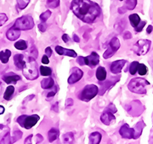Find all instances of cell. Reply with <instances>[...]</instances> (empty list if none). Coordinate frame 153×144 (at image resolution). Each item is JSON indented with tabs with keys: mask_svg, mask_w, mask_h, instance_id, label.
Returning <instances> with one entry per match:
<instances>
[{
	"mask_svg": "<svg viewBox=\"0 0 153 144\" xmlns=\"http://www.w3.org/2000/svg\"><path fill=\"white\" fill-rule=\"evenodd\" d=\"M71 71V74L68 80V84H73L79 81L84 75V72L80 68H76V67L72 68Z\"/></svg>",
	"mask_w": 153,
	"mask_h": 144,
	"instance_id": "9",
	"label": "cell"
},
{
	"mask_svg": "<svg viewBox=\"0 0 153 144\" xmlns=\"http://www.w3.org/2000/svg\"><path fill=\"white\" fill-rule=\"evenodd\" d=\"M21 30L18 29V28H15V27H11L9 30H8L7 33H6V37L10 41H16L20 36L21 34Z\"/></svg>",
	"mask_w": 153,
	"mask_h": 144,
	"instance_id": "15",
	"label": "cell"
},
{
	"mask_svg": "<svg viewBox=\"0 0 153 144\" xmlns=\"http://www.w3.org/2000/svg\"><path fill=\"white\" fill-rule=\"evenodd\" d=\"M33 136L30 135L28 137H26V139L25 140V143H31V138Z\"/></svg>",
	"mask_w": 153,
	"mask_h": 144,
	"instance_id": "52",
	"label": "cell"
},
{
	"mask_svg": "<svg viewBox=\"0 0 153 144\" xmlns=\"http://www.w3.org/2000/svg\"><path fill=\"white\" fill-rule=\"evenodd\" d=\"M38 29L39 31H41L42 32H45L47 29V25L45 24V22H42L41 24L38 25Z\"/></svg>",
	"mask_w": 153,
	"mask_h": 144,
	"instance_id": "42",
	"label": "cell"
},
{
	"mask_svg": "<svg viewBox=\"0 0 153 144\" xmlns=\"http://www.w3.org/2000/svg\"><path fill=\"white\" fill-rule=\"evenodd\" d=\"M2 79H3V81L5 83L9 84L12 83L16 84L18 81L21 80V78H20V76H19V75H16V74L9 73L4 75V76L2 77Z\"/></svg>",
	"mask_w": 153,
	"mask_h": 144,
	"instance_id": "16",
	"label": "cell"
},
{
	"mask_svg": "<svg viewBox=\"0 0 153 144\" xmlns=\"http://www.w3.org/2000/svg\"><path fill=\"white\" fill-rule=\"evenodd\" d=\"M98 93H99V90H98V87L96 85H86L84 88L80 92V94H79V98L81 101L88 102L91 100H92L94 97H95Z\"/></svg>",
	"mask_w": 153,
	"mask_h": 144,
	"instance_id": "6",
	"label": "cell"
},
{
	"mask_svg": "<svg viewBox=\"0 0 153 144\" xmlns=\"http://www.w3.org/2000/svg\"><path fill=\"white\" fill-rule=\"evenodd\" d=\"M43 137H42L41 134H37L36 136H35V140H36V143H42V141H43Z\"/></svg>",
	"mask_w": 153,
	"mask_h": 144,
	"instance_id": "47",
	"label": "cell"
},
{
	"mask_svg": "<svg viewBox=\"0 0 153 144\" xmlns=\"http://www.w3.org/2000/svg\"><path fill=\"white\" fill-rule=\"evenodd\" d=\"M147 71H148V68H147V67L144 64H139V67H138V73H139V75H141V76L146 75L147 74Z\"/></svg>",
	"mask_w": 153,
	"mask_h": 144,
	"instance_id": "33",
	"label": "cell"
},
{
	"mask_svg": "<svg viewBox=\"0 0 153 144\" xmlns=\"http://www.w3.org/2000/svg\"><path fill=\"white\" fill-rule=\"evenodd\" d=\"M106 110L109 111H110V112H112V113H117V108H116V106H115L114 104H110L109 105L107 106V107H106Z\"/></svg>",
	"mask_w": 153,
	"mask_h": 144,
	"instance_id": "41",
	"label": "cell"
},
{
	"mask_svg": "<svg viewBox=\"0 0 153 144\" xmlns=\"http://www.w3.org/2000/svg\"><path fill=\"white\" fill-rule=\"evenodd\" d=\"M35 22L33 18L31 16H23L16 20L13 27L19 30H31L34 28Z\"/></svg>",
	"mask_w": 153,
	"mask_h": 144,
	"instance_id": "4",
	"label": "cell"
},
{
	"mask_svg": "<svg viewBox=\"0 0 153 144\" xmlns=\"http://www.w3.org/2000/svg\"><path fill=\"white\" fill-rule=\"evenodd\" d=\"M40 73L42 76H50L52 73V70L51 68L45 66H41L40 67Z\"/></svg>",
	"mask_w": 153,
	"mask_h": 144,
	"instance_id": "31",
	"label": "cell"
},
{
	"mask_svg": "<svg viewBox=\"0 0 153 144\" xmlns=\"http://www.w3.org/2000/svg\"><path fill=\"white\" fill-rule=\"evenodd\" d=\"M73 39H74V41L75 42H77V43H79V42H80V38H79V37L77 36L76 35H74Z\"/></svg>",
	"mask_w": 153,
	"mask_h": 144,
	"instance_id": "54",
	"label": "cell"
},
{
	"mask_svg": "<svg viewBox=\"0 0 153 144\" xmlns=\"http://www.w3.org/2000/svg\"><path fill=\"white\" fill-rule=\"evenodd\" d=\"M51 16V12L50 10H47L45 12H43L42 14H41L40 16V20L42 22H45L48 19L50 18V16Z\"/></svg>",
	"mask_w": 153,
	"mask_h": 144,
	"instance_id": "35",
	"label": "cell"
},
{
	"mask_svg": "<svg viewBox=\"0 0 153 144\" xmlns=\"http://www.w3.org/2000/svg\"><path fill=\"white\" fill-rule=\"evenodd\" d=\"M15 47L16 48H17L18 50H25V49L28 48V45H27L26 42L25 40H20V41H18L15 43Z\"/></svg>",
	"mask_w": 153,
	"mask_h": 144,
	"instance_id": "29",
	"label": "cell"
},
{
	"mask_svg": "<svg viewBox=\"0 0 153 144\" xmlns=\"http://www.w3.org/2000/svg\"><path fill=\"white\" fill-rule=\"evenodd\" d=\"M116 82L117 81L113 82V81H108L104 82V83L100 84L101 87H102V88H101L102 91H100V92L99 93L100 95H103V94L106 92V90H108V89H110V87H113V85H114Z\"/></svg>",
	"mask_w": 153,
	"mask_h": 144,
	"instance_id": "26",
	"label": "cell"
},
{
	"mask_svg": "<svg viewBox=\"0 0 153 144\" xmlns=\"http://www.w3.org/2000/svg\"><path fill=\"white\" fill-rule=\"evenodd\" d=\"M102 139V135L98 132H94L89 136V140L92 144H99Z\"/></svg>",
	"mask_w": 153,
	"mask_h": 144,
	"instance_id": "20",
	"label": "cell"
},
{
	"mask_svg": "<svg viewBox=\"0 0 153 144\" xmlns=\"http://www.w3.org/2000/svg\"><path fill=\"white\" fill-rule=\"evenodd\" d=\"M73 104L74 101L71 98H68V99H67L66 101H65V106H66V107H71Z\"/></svg>",
	"mask_w": 153,
	"mask_h": 144,
	"instance_id": "44",
	"label": "cell"
},
{
	"mask_svg": "<svg viewBox=\"0 0 153 144\" xmlns=\"http://www.w3.org/2000/svg\"><path fill=\"white\" fill-rule=\"evenodd\" d=\"M39 119H40V116L37 114H33L31 116L22 115L18 117L16 121L22 127H24L26 130H30L38 123Z\"/></svg>",
	"mask_w": 153,
	"mask_h": 144,
	"instance_id": "5",
	"label": "cell"
},
{
	"mask_svg": "<svg viewBox=\"0 0 153 144\" xmlns=\"http://www.w3.org/2000/svg\"><path fill=\"white\" fill-rule=\"evenodd\" d=\"M49 57H48L46 54H45V55L42 57V62L44 64H49V59H48Z\"/></svg>",
	"mask_w": 153,
	"mask_h": 144,
	"instance_id": "48",
	"label": "cell"
},
{
	"mask_svg": "<svg viewBox=\"0 0 153 144\" xmlns=\"http://www.w3.org/2000/svg\"><path fill=\"white\" fill-rule=\"evenodd\" d=\"M4 112H5V108H4V107H2L0 105V115L2 114Z\"/></svg>",
	"mask_w": 153,
	"mask_h": 144,
	"instance_id": "56",
	"label": "cell"
},
{
	"mask_svg": "<svg viewBox=\"0 0 153 144\" xmlns=\"http://www.w3.org/2000/svg\"><path fill=\"white\" fill-rule=\"evenodd\" d=\"M8 20L7 16L4 13H0V26L3 25Z\"/></svg>",
	"mask_w": 153,
	"mask_h": 144,
	"instance_id": "38",
	"label": "cell"
},
{
	"mask_svg": "<svg viewBox=\"0 0 153 144\" xmlns=\"http://www.w3.org/2000/svg\"><path fill=\"white\" fill-rule=\"evenodd\" d=\"M15 92V87L12 85H9V87L6 88L5 93H4V99L6 100V101H9L12 97V94H14Z\"/></svg>",
	"mask_w": 153,
	"mask_h": 144,
	"instance_id": "27",
	"label": "cell"
},
{
	"mask_svg": "<svg viewBox=\"0 0 153 144\" xmlns=\"http://www.w3.org/2000/svg\"><path fill=\"white\" fill-rule=\"evenodd\" d=\"M55 51L57 54H60V55H66L72 57H76V56H77L75 51L71 50V49L64 48L63 47L58 46V45L55 47Z\"/></svg>",
	"mask_w": 153,
	"mask_h": 144,
	"instance_id": "14",
	"label": "cell"
},
{
	"mask_svg": "<svg viewBox=\"0 0 153 144\" xmlns=\"http://www.w3.org/2000/svg\"><path fill=\"white\" fill-rule=\"evenodd\" d=\"M150 84L148 81L142 78H133L129 81L128 88L130 91L138 94H146L147 92L146 87Z\"/></svg>",
	"mask_w": 153,
	"mask_h": 144,
	"instance_id": "3",
	"label": "cell"
},
{
	"mask_svg": "<svg viewBox=\"0 0 153 144\" xmlns=\"http://www.w3.org/2000/svg\"><path fill=\"white\" fill-rule=\"evenodd\" d=\"M52 50L51 48V47H48L47 48L45 49V54L48 56V57H50L52 55Z\"/></svg>",
	"mask_w": 153,
	"mask_h": 144,
	"instance_id": "49",
	"label": "cell"
},
{
	"mask_svg": "<svg viewBox=\"0 0 153 144\" xmlns=\"http://www.w3.org/2000/svg\"><path fill=\"white\" fill-rule=\"evenodd\" d=\"M126 64V60H117V61H113L112 63L111 66H110L111 72L113 74L120 73Z\"/></svg>",
	"mask_w": 153,
	"mask_h": 144,
	"instance_id": "13",
	"label": "cell"
},
{
	"mask_svg": "<svg viewBox=\"0 0 153 144\" xmlns=\"http://www.w3.org/2000/svg\"><path fill=\"white\" fill-rule=\"evenodd\" d=\"M76 62L78 63L80 65H81V66L84 65V64H85V63H84V57L79 56V57H77V59H76Z\"/></svg>",
	"mask_w": 153,
	"mask_h": 144,
	"instance_id": "46",
	"label": "cell"
},
{
	"mask_svg": "<svg viewBox=\"0 0 153 144\" xmlns=\"http://www.w3.org/2000/svg\"><path fill=\"white\" fill-rule=\"evenodd\" d=\"M145 127H146V124H145V123L143 120H140V121L138 122V123H136L135 127H134V130H135L134 140L137 139V138H139V137L141 136L142 133H143V130Z\"/></svg>",
	"mask_w": 153,
	"mask_h": 144,
	"instance_id": "17",
	"label": "cell"
},
{
	"mask_svg": "<svg viewBox=\"0 0 153 144\" xmlns=\"http://www.w3.org/2000/svg\"><path fill=\"white\" fill-rule=\"evenodd\" d=\"M22 73L28 80H36L38 78L39 73L35 58L28 57V61H25V64L22 68Z\"/></svg>",
	"mask_w": 153,
	"mask_h": 144,
	"instance_id": "2",
	"label": "cell"
},
{
	"mask_svg": "<svg viewBox=\"0 0 153 144\" xmlns=\"http://www.w3.org/2000/svg\"><path fill=\"white\" fill-rule=\"evenodd\" d=\"M51 110L54 111V112H58V102H56L55 104H53L51 106Z\"/></svg>",
	"mask_w": 153,
	"mask_h": 144,
	"instance_id": "50",
	"label": "cell"
},
{
	"mask_svg": "<svg viewBox=\"0 0 153 144\" xmlns=\"http://www.w3.org/2000/svg\"><path fill=\"white\" fill-rule=\"evenodd\" d=\"M100 120L101 122L106 126L110 125L113 122L116 120V117L113 115V113L110 112V111L106 110L104 113L101 115L100 116Z\"/></svg>",
	"mask_w": 153,
	"mask_h": 144,
	"instance_id": "12",
	"label": "cell"
},
{
	"mask_svg": "<svg viewBox=\"0 0 153 144\" xmlns=\"http://www.w3.org/2000/svg\"><path fill=\"white\" fill-rule=\"evenodd\" d=\"M48 140L50 143L54 142V140L58 138L59 137V130L56 128H52L51 129L48 131Z\"/></svg>",
	"mask_w": 153,
	"mask_h": 144,
	"instance_id": "22",
	"label": "cell"
},
{
	"mask_svg": "<svg viewBox=\"0 0 153 144\" xmlns=\"http://www.w3.org/2000/svg\"><path fill=\"white\" fill-rule=\"evenodd\" d=\"M22 137V132H21L20 130H16L15 131L14 134H13V137H12V143H15L16 141H18L19 140H20Z\"/></svg>",
	"mask_w": 153,
	"mask_h": 144,
	"instance_id": "36",
	"label": "cell"
},
{
	"mask_svg": "<svg viewBox=\"0 0 153 144\" xmlns=\"http://www.w3.org/2000/svg\"><path fill=\"white\" fill-rule=\"evenodd\" d=\"M30 0H17V5L18 7L20 9H24L28 6V5L29 4Z\"/></svg>",
	"mask_w": 153,
	"mask_h": 144,
	"instance_id": "34",
	"label": "cell"
},
{
	"mask_svg": "<svg viewBox=\"0 0 153 144\" xmlns=\"http://www.w3.org/2000/svg\"><path fill=\"white\" fill-rule=\"evenodd\" d=\"M54 84V81L52 78H45L41 82V86L43 89H51L52 88Z\"/></svg>",
	"mask_w": 153,
	"mask_h": 144,
	"instance_id": "19",
	"label": "cell"
},
{
	"mask_svg": "<svg viewBox=\"0 0 153 144\" xmlns=\"http://www.w3.org/2000/svg\"><path fill=\"white\" fill-rule=\"evenodd\" d=\"M11 54H12V53L9 49H5V51H2L0 52V60H1L2 63H3V64L8 63Z\"/></svg>",
	"mask_w": 153,
	"mask_h": 144,
	"instance_id": "23",
	"label": "cell"
},
{
	"mask_svg": "<svg viewBox=\"0 0 153 144\" xmlns=\"http://www.w3.org/2000/svg\"><path fill=\"white\" fill-rule=\"evenodd\" d=\"M2 84H1V82H0V93H1V91H2Z\"/></svg>",
	"mask_w": 153,
	"mask_h": 144,
	"instance_id": "57",
	"label": "cell"
},
{
	"mask_svg": "<svg viewBox=\"0 0 153 144\" xmlns=\"http://www.w3.org/2000/svg\"><path fill=\"white\" fill-rule=\"evenodd\" d=\"M139 63L138 61H132L129 66V73L132 75H136V72L138 71V67H139Z\"/></svg>",
	"mask_w": 153,
	"mask_h": 144,
	"instance_id": "30",
	"label": "cell"
},
{
	"mask_svg": "<svg viewBox=\"0 0 153 144\" xmlns=\"http://www.w3.org/2000/svg\"><path fill=\"white\" fill-rule=\"evenodd\" d=\"M71 9L79 19L88 24L94 22L101 12L100 5L91 0H73Z\"/></svg>",
	"mask_w": 153,
	"mask_h": 144,
	"instance_id": "1",
	"label": "cell"
},
{
	"mask_svg": "<svg viewBox=\"0 0 153 144\" xmlns=\"http://www.w3.org/2000/svg\"><path fill=\"white\" fill-rule=\"evenodd\" d=\"M120 1H123V0H120Z\"/></svg>",
	"mask_w": 153,
	"mask_h": 144,
	"instance_id": "58",
	"label": "cell"
},
{
	"mask_svg": "<svg viewBox=\"0 0 153 144\" xmlns=\"http://www.w3.org/2000/svg\"><path fill=\"white\" fill-rule=\"evenodd\" d=\"M60 5V0H47V6L51 9H55Z\"/></svg>",
	"mask_w": 153,
	"mask_h": 144,
	"instance_id": "32",
	"label": "cell"
},
{
	"mask_svg": "<svg viewBox=\"0 0 153 144\" xmlns=\"http://www.w3.org/2000/svg\"><path fill=\"white\" fill-rule=\"evenodd\" d=\"M123 38L126 39V40H127V39H130V38H132V34H131L129 31H126L123 33Z\"/></svg>",
	"mask_w": 153,
	"mask_h": 144,
	"instance_id": "45",
	"label": "cell"
},
{
	"mask_svg": "<svg viewBox=\"0 0 153 144\" xmlns=\"http://www.w3.org/2000/svg\"><path fill=\"white\" fill-rule=\"evenodd\" d=\"M129 21H130L131 25L133 27V28H136L137 27L138 25L141 22V19H140V17L139 16L138 14H132L129 16Z\"/></svg>",
	"mask_w": 153,
	"mask_h": 144,
	"instance_id": "25",
	"label": "cell"
},
{
	"mask_svg": "<svg viewBox=\"0 0 153 144\" xmlns=\"http://www.w3.org/2000/svg\"><path fill=\"white\" fill-rule=\"evenodd\" d=\"M62 39L65 43H68L70 41V37L68 36V35H67V34H64V35H62Z\"/></svg>",
	"mask_w": 153,
	"mask_h": 144,
	"instance_id": "51",
	"label": "cell"
},
{
	"mask_svg": "<svg viewBox=\"0 0 153 144\" xmlns=\"http://www.w3.org/2000/svg\"><path fill=\"white\" fill-rule=\"evenodd\" d=\"M152 29H153L152 26L149 25L148 27V28H147V29H146V32H147V33H148V34H150L152 32Z\"/></svg>",
	"mask_w": 153,
	"mask_h": 144,
	"instance_id": "55",
	"label": "cell"
},
{
	"mask_svg": "<svg viewBox=\"0 0 153 144\" xmlns=\"http://www.w3.org/2000/svg\"><path fill=\"white\" fill-rule=\"evenodd\" d=\"M151 41L148 39H140L132 47V51L137 55H144L147 54L151 47Z\"/></svg>",
	"mask_w": 153,
	"mask_h": 144,
	"instance_id": "7",
	"label": "cell"
},
{
	"mask_svg": "<svg viewBox=\"0 0 153 144\" xmlns=\"http://www.w3.org/2000/svg\"><path fill=\"white\" fill-rule=\"evenodd\" d=\"M34 97H35V95H34V94H31V95H29L28 97H26V98H25V99L24 100L23 103H24V104H25V101H31V99H33Z\"/></svg>",
	"mask_w": 153,
	"mask_h": 144,
	"instance_id": "53",
	"label": "cell"
},
{
	"mask_svg": "<svg viewBox=\"0 0 153 144\" xmlns=\"http://www.w3.org/2000/svg\"><path fill=\"white\" fill-rule=\"evenodd\" d=\"M63 139H64V143H71L74 142V134L71 132L66 133L63 136Z\"/></svg>",
	"mask_w": 153,
	"mask_h": 144,
	"instance_id": "28",
	"label": "cell"
},
{
	"mask_svg": "<svg viewBox=\"0 0 153 144\" xmlns=\"http://www.w3.org/2000/svg\"><path fill=\"white\" fill-rule=\"evenodd\" d=\"M1 143H11L12 141H11V138H10V134L9 133H7L6 135L2 138V140L1 141Z\"/></svg>",
	"mask_w": 153,
	"mask_h": 144,
	"instance_id": "39",
	"label": "cell"
},
{
	"mask_svg": "<svg viewBox=\"0 0 153 144\" xmlns=\"http://www.w3.org/2000/svg\"><path fill=\"white\" fill-rule=\"evenodd\" d=\"M120 134L124 139H134L135 130H134V128H130L127 123H125L120 128Z\"/></svg>",
	"mask_w": 153,
	"mask_h": 144,
	"instance_id": "11",
	"label": "cell"
},
{
	"mask_svg": "<svg viewBox=\"0 0 153 144\" xmlns=\"http://www.w3.org/2000/svg\"><path fill=\"white\" fill-rule=\"evenodd\" d=\"M28 57H33L35 59H36L37 57H38V50H37L36 47L35 46H31V49H30L29 54H28Z\"/></svg>",
	"mask_w": 153,
	"mask_h": 144,
	"instance_id": "37",
	"label": "cell"
},
{
	"mask_svg": "<svg viewBox=\"0 0 153 144\" xmlns=\"http://www.w3.org/2000/svg\"><path fill=\"white\" fill-rule=\"evenodd\" d=\"M137 5V0H126L123 8L126 12L127 10H133Z\"/></svg>",
	"mask_w": 153,
	"mask_h": 144,
	"instance_id": "24",
	"label": "cell"
},
{
	"mask_svg": "<svg viewBox=\"0 0 153 144\" xmlns=\"http://www.w3.org/2000/svg\"><path fill=\"white\" fill-rule=\"evenodd\" d=\"M14 63L15 65L19 69L22 70L23 67L25 66V61L24 59V55L22 54H17L14 56Z\"/></svg>",
	"mask_w": 153,
	"mask_h": 144,
	"instance_id": "18",
	"label": "cell"
},
{
	"mask_svg": "<svg viewBox=\"0 0 153 144\" xmlns=\"http://www.w3.org/2000/svg\"><path fill=\"white\" fill-rule=\"evenodd\" d=\"M120 42L118 38L114 37L111 39V41L110 42L109 44V47L106 49V51L104 52L103 54V57L105 59H108L111 57L112 56H113L115 54V53L117 51L120 49Z\"/></svg>",
	"mask_w": 153,
	"mask_h": 144,
	"instance_id": "8",
	"label": "cell"
},
{
	"mask_svg": "<svg viewBox=\"0 0 153 144\" xmlns=\"http://www.w3.org/2000/svg\"><path fill=\"white\" fill-rule=\"evenodd\" d=\"M146 25V21L140 22V23L138 25L137 27H136V28H135V30H136V31L140 32V31H143V28H144V26Z\"/></svg>",
	"mask_w": 153,
	"mask_h": 144,
	"instance_id": "40",
	"label": "cell"
},
{
	"mask_svg": "<svg viewBox=\"0 0 153 144\" xmlns=\"http://www.w3.org/2000/svg\"><path fill=\"white\" fill-rule=\"evenodd\" d=\"M57 86H55V87H54V90H52L51 91H50V92L48 94L47 97H53L54 95H55L56 93H57Z\"/></svg>",
	"mask_w": 153,
	"mask_h": 144,
	"instance_id": "43",
	"label": "cell"
},
{
	"mask_svg": "<svg viewBox=\"0 0 153 144\" xmlns=\"http://www.w3.org/2000/svg\"><path fill=\"white\" fill-rule=\"evenodd\" d=\"M96 77L100 81H103L106 78V71L103 67H99L96 72Z\"/></svg>",
	"mask_w": 153,
	"mask_h": 144,
	"instance_id": "21",
	"label": "cell"
},
{
	"mask_svg": "<svg viewBox=\"0 0 153 144\" xmlns=\"http://www.w3.org/2000/svg\"><path fill=\"white\" fill-rule=\"evenodd\" d=\"M99 62L100 56L95 51H93L89 56L84 57V63H85V64L91 68H95L99 64Z\"/></svg>",
	"mask_w": 153,
	"mask_h": 144,
	"instance_id": "10",
	"label": "cell"
}]
</instances>
